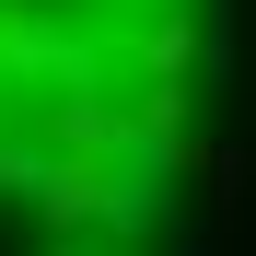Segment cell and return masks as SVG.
Listing matches in <instances>:
<instances>
[{
    "label": "cell",
    "mask_w": 256,
    "mask_h": 256,
    "mask_svg": "<svg viewBox=\"0 0 256 256\" xmlns=\"http://www.w3.org/2000/svg\"><path fill=\"white\" fill-rule=\"evenodd\" d=\"M105 58L47 12V0H0V94H82Z\"/></svg>",
    "instance_id": "obj_1"
},
{
    "label": "cell",
    "mask_w": 256,
    "mask_h": 256,
    "mask_svg": "<svg viewBox=\"0 0 256 256\" xmlns=\"http://www.w3.org/2000/svg\"><path fill=\"white\" fill-rule=\"evenodd\" d=\"M116 58L140 70V82H198L210 58H233V35L198 12V0H175V12H128L116 24Z\"/></svg>",
    "instance_id": "obj_2"
},
{
    "label": "cell",
    "mask_w": 256,
    "mask_h": 256,
    "mask_svg": "<svg viewBox=\"0 0 256 256\" xmlns=\"http://www.w3.org/2000/svg\"><path fill=\"white\" fill-rule=\"evenodd\" d=\"M35 140H47V152H94V163H140V140H128V105L105 94V82L47 94V105H35Z\"/></svg>",
    "instance_id": "obj_3"
},
{
    "label": "cell",
    "mask_w": 256,
    "mask_h": 256,
    "mask_svg": "<svg viewBox=\"0 0 256 256\" xmlns=\"http://www.w3.org/2000/svg\"><path fill=\"white\" fill-rule=\"evenodd\" d=\"M198 186L222 198V210H244V186H256V152H210V163H198Z\"/></svg>",
    "instance_id": "obj_4"
},
{
    "label": "cell",
    "mask_w": 256,
    "mask_h": 256,
    "mask_svg": "<svg viewBox=\"0 0 256 256\" xmlns=\"http://www.w3.org/2000/svg\"><path fill=\"white\" fill-rule=\"evenodd\" d=\"M116 12H175V0H116Z\"/></svg>",
    "instance_id": "obj_5"
},
{
    "label": "cell",
    "mask_w": 256,
    "mask_h": 256,
    "mask_svg": "<svg viewBox=\"0 0 256 256\" xmlns=\"http://www.w3.org/2000/svg\"><path fill=\"white\" fill-rule=\"evenodd\" d=\"M58 256H94V244H82V233H70V244H58Z\"/></svg>",
    "instance_id": "obj_6"
},
{
    "label": "cell",
    "mask_w": 256,
    "mask_h": 256,
    "mask_svg": "<svg viewBox=\"0 0 256 256\" xmlns=\"http://www.w3.org/2000/svg\"><path fill=\"white\" fill-rule=\"evenodd\" d=\"M0 105H12V94H0Z\"/></svg>",
    "instance_id": "obj_7"
}]
</instances>
